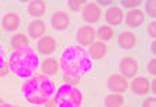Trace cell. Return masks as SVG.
<instances>
[{
    "label": "cell",
    "mask_w": 156,
    "mask_h": 107,
    "mask_svg": "<svg viewBox=\"0 0 156 107\" xmlns=\"http://www.w3.org/2000/svg\"><path fill=\"white\" fill-rule=\"evenodd\" d=\"M59 69L67 80L77 81L93 69V61L85 47L69 46L62 51L59 57Z\"/></svg>",
    "instance_id": "cell-1"
},
{
    "label": "cell",
    "mask_w": 156,
    "mask_h": 107,
    "mask_svg": "<svg viewBox=\"0 0 156 107\" xmlns=\"http://www.w3.org/2000/svg\"><path fill=\"white\" fill-rule=\"evenodd\" d=\"M55 91V83L46 74H33L22 84V94L33 106L48 104Z\"/></svg>",
    "instance_id": "cell-2"
},
{
    "label": "cell",
    "mask_w": 156,
    "mask_h": 107,
    "mask_svg": "<svg viewBox=\"0 0 156 107\" xmlns=\"http://www.w3.org/2000/svg\"><path fill=\"white\" fill-rule=\"evenodd\" d=\"M39 67L37 53L32 47H22L12 51L9 56V69L17 77L29 79L36 73Z\"/></svg>",
    "instance_id": "cell-3"
},
{
    "label": "cell",
    "mask_w": 156,
    "mask_h": 107,
    "mask_svg": "<svg viewBox=\"0 0 156 107\" xmlns=\"http://www.w3.org/2000/svg\"><path fill=\"white\" fill-rule=\"evenodd\" d=\"M53 96H55L56 107H82L83 103L82 90L70 83L62 84Z\"/></svg>",
    "instance_id": "cell-4"
},
{
    "label": "cell",
    "mask_w": 156,
    "mask_h": 107,
    "mask_svg": "<svg viewBox=\"0 0 156 107\" xmlns=\"http://www.w3.org/2000/svg\"><path fill=\"white\" fill-rule=\"evenodd\" d=\"M83 20L86 23H89L92 26V23L99 22L102 17V9L100 6H98L96 2H86V5L83 6V12H82Z\"/></svg>",
    "instance_id": "cell-5"
},
{
    "label": "cell",
    "mask_w": 156,
    "mask_h": 107,
    "mask_svg": "<svg viewBox=\"0 0 156 107\" xmlns=\"http://www.w3.org/2000/svg\"><path fill=\"white\" fill-rule=\"evenodd\" d=\"M119 69L125 79H133L139 73V61L133 57H123L120 60Z\"/></svg>",
    "instance_id": "cell-6"
},
{
    "label": "cell",
    "mask_w": 156,
    "mask_h": 107,
    "mask_svg": "<svg viewBox=\"0 0 156 107\" xmlns=\"http://www.w3.org/2000/svg\"><path fill=\"white\" fill-rule=\"evenodd\" d=\"M76 39L82 47L90 46L92 43L95 42L96 39V30L95 27H92L90 24H85V26H80L77 33H76Z\"/></svg>",
    "instance_id": "cell-7"
},
{
    "label": "cell",
    "mask_w": 156,
    "mask_h": 107,
    "mask_svg": "<svg viewBox=\"0 0 156 107\" xmlns=\"http://www.w3.org/2000/svg\"><path fill=\"white\" fill-rule=\"evenodd\" d=\"M50 24L55 30H59V32H63V30H67L69 26H70V16L67 12H63V10H59V12H55L50 19Z\"/></svg>",
    "instance_id": "cell-8"
},
{
    "label": "cell",
    "mask_w": 156,
    "mask_h": 107,
    "mask_svg": "<svg viewBox=\"0 0 156 107\" xmlns=\"http://www.w3.org/2000/svg\"><path fill=\"white\" fill-rule=\"evenodd\" d=\"M108 87L112 93L122 94L129 88L128 79H125L122 74H112L108 80Z\"/></svg>",
    "instance_id": "cell-9"
},
{
    "label": "cell",
    "mask_w": 156,
    "mask_h": 107,
    "mask_svg": "<svg viewBox=\"0 0 156 107\" xmlns=\"http://www.w3.org/2000/svg\"><path fill=\"white\" fill-rule=\"evenodd\" d=\"M56 39L50 34H44L37 40V50L42 53L43 56H50L56 50Z\"/></svg>",
    "instance_id": "cell-10"
},
{
    "label": "cell",
    "mask_w": 156,
    "mask_h": 107,
    "mask_svg": "<svg viewBox=\"0 0 156 107\" xmlns=\"http://www.w3.org/2000/svg\"><path fill=\"white\" fill-rule=\"evenodd\" d=\"M130 88L137 96H146L151 91V81L145 76H137V77H133L132 83H130Z\"/></svg>",
    "instance_id": "cell-11"
},
{
    "label": "cell",
    "mask_w": 156,
    "mask_h": 107,
    "mask_svg": "<svg viewBox=\"0 0 156 107\" xmlns=\"http://www.w3.org/2000/svg\"><path fill=\"white\" fill-rule=\"evenodd\" d=\"M20 23H22V19L16 12H7L2 19V27L6 32H16L20 27Z\"/></svg>",
    "instance_id": "cell-12"
},
{
    "label": "cell",
    "mask_w": 156,
    "mask_h": 107,
    "mask_svg": "<svg viewBox=\"0 0 156 107\" xmlns=\"http://www.w3.org/2000/svg\"><path fill=\"white\" fill-rule=\"evenodd\" d=\"M105 19L108 22L109 26H119V24L123 23V19H125V14H123V10L118 6H112L106 10L105 13Z\"/></svg>",
    "instance_id": "cell-13"
},
{
    "label": "cell",
    "mask_w": 156,
    "mask_h": 107,
    "mask_svg": "<svg viewBox=\"0 0 156 107\" xmlns=\"http://www.w3.org/2000/svg\"><path fill=\"white\" fill-rule=\"evenodd\" d=\"M118 43H119V46L122 47V49H125V50H132L137 44V37L135 33L129 32V30H125V32H122L119 34Z\"/></svg>",
    "instance_id": "cell-14"
},
{
    "label": "cell",
    "mask_w": 156,
    "mask_h": 107,
    "mask_svg": "<svg viewBox=\"0 0 156 107\" xmlns=\"http://www.w3.org/2000/svg\"><path fill=\"white\" fill-rule=\"evenodd\" d=\"M87 53H89V56L92 57V59L99 60V59H103V57L106 56V53H108V46H106V43L98 40V42H93L89 46Z\"/></svg>",
    "instance_id": "cell-15"
},
{
    "label": "cell",
    "mask_w": 156,
    "mask_h": 107,
    "mask_svg": "<svg viewBox=\"0 0 156 107\" xmlns=\"http://www.w3.org/2000/svg\"><path fill=\"white\" fill-rule=\"evenodd\" d=\"M46 33V23L40 19H34L29 24V36L32 39H40Z\"/></svg>",
    "instance_id": "cell-16"
},
{
    "label": "cell",
    "mask_w": 156,
    "mask_h": 107,
    "mask_svg": "<svg viewBox=\"0 0 156 107\" xmlns=\"http://www.w3.org/2000/svg\"><path fill=\"white\" fill-rule=\"evenodd\" d=\"M145 22V14L142 10L139 9H132L126 14V23L129 27H140Z\"/></svg>",
    "instance_id": "cell-17"
},
{
    "label": "cell",
    "mask_w": 156,
    "mask_h": 107,
    "mask_svg": "<svg viewBox=\"0 0 156 107\" xmlns=\"http://www.w3.org/2000/svg\"><path fill=\"white\" fill-rule=\"evenodd\" d=\"M46 10H48V3L43 2V0H33L27 6L29 14L33 16V17H42L43 14L46 13Z\"/></svg>",
    "instance_id": "cell-18"
},
{
    "label": "cell",
    "mask_w": 156,
    "mask_h": 107,
    "mask_svg": "<svg viewBox=\"0 0 156 107\" xmlns=\"http://www.w3.org/2000/svg\"><path fill=\"white\" fill-rule=\"evenodd\" d=\"M40 69H42L43 74H46V76L56 74L57 70H59V60H57V59H53V57L44 59L42 66H40Z\"/></svg>",
    "instance_id": "cell-19"
},
{
    "label": "cell",
    "mask_w": 156,
    "mask_h": 107,
    "mask_svg": "<svg viewBox=\"0 0 156 107\" xmlns=\"http://www.w3.org/2000/svg\"><path fill=\"white\" fill-rule=\"evenodd\" d=\"M125 104V98L122 94L110 93L105 97V106L106 107H122Z\"/></svg>",
    "instance_id": "cell-20"
},
{
    "label": "cell",
    "mask_w": 156,
    "mask_h": 107,
    "mask_svg": "<svg viewBox=\"0 0 156 107\" xmlns=\"http://www.w3.org/2000/svg\"><path fill=\"white\" fill-rule=\"evenodd\" d=\"M10 46L13 47L14 50H16V49H22V47H27L29 37L26 34H23V33H17V34L12 36V39H10Z\"/></svg>",
    "instance_id": "cell-21"
},
{
    "label": "cell",
    "mask_w": 156,
    "mask_h": 107,
    "mask_svg": "<svg viewBox=\"0 0 156 107\" xmlns=\"http://www.w3.org/2000/svg\"><path fill=\"white\" fill-rule=\"evenodd\" d=\"M113 29L110 27V26H102V27H99V30H96V36H98V39H100V42H109L110 39L113 37Z\"/></svg>",
    "instance_id": "cell-22"
},
{
    "label": "cell",
    "mask_w": 156,
    "mask_h": 107,
    "mask_svg": "<svg viewBox=\"0 0 156 107\" xmlns=\"http://www.w3.org/2000/svg\"><path fill=\"white\" fill-rule=\"evenodd\" d=\"M85 5H86L85 0H69V2H67V6H69L72 10H75V12H79L80 9H83Z\"/></svg>",
    "instance_id": "cell-23"
},
{
    "label": "cell",
    "mask_w": 156,
    "mask_h": 107,
    "mask_svg": "<svg viewBox=\"0 0 156 107\" xmlns=\"http://www.w3.org/2000/svg\"><path fill=\"white\" fill-rule=\"evenodd\" d=\"M145 6H146V12L147 14L151 16L152 19H155L156 16V2H153V0H151V2H146L145 3Z\"/></svg>",
    "instance_id": "cell-24"
},
{
    "label": "cell",
    "mask_w": 156,
    "mask_h": 107,
    "mask_svg": "<svg viewBox=\"0 0 156 107\" xmlns=\"http://www.w3.org/2000/svg\"><path fill=\"white\" fill-rule=\"evenodd\" d=\"M139 5H140L139 0H123L122 2V6L126 7V9H135V7H137Z\"/></svg>",
    "instance_id": "cell-25"
},
{
    "label": "cell",
    "mask_w": 156,
    "mask_h": 107,
    "mask_svg": "<svg viewBox=\"0 0 156 107\" xmlns=\"http://www.w3.org/2000/svg\"><path fill=\"white\" fill-rule=\"evenodd\" d=\"M5 63H6V50L3 47V44L0 43V69L5 67Z\"/></svg>",
    "instance_id": "cell-26"
},
{
    "label": "cell",
    "mask_w": 156,
    "mask_h": 107,
    "mask_svg": "<svg viewBox=\"0 0 156 107\" xmlns=\"http://www.w3.org/2000/svg\"><path fill=\"white\" fill-rule=\"evenodd\" d=\"M147 70H149V73L152 76L156 74V59H151L149 63H147Z\"/></svg>",
    "instance_id": "cell-27"
},
{
    "label": "cell",
    "mask_w": 156,
    "mask_h": 107,
    "mask_svg": "<svg viewBox=\"0 0 156 107\" xmlns=\"http://www.w3.org/2000/svg\"><path fill=\"white\" fill-rule=\"evenodd\" d=\"M147 33H149V36H151V37H153V39L156 37V22L155 20L151 22V24L147 26Z\"/></svg>",
    "instance_id": "cell-28"
},
{
    "label": "cell",
    "mask_w": 156,
    "mask_h": 107,
    "mask_svg": "<svg viewBox=\"0 0 156 107\" xmlns=\"http://www.w3.org/2000/svg\"><path fill=\"white\" fill-rule=\"evenodd\" d=\"M142 107H156V98L152 96V97H147L145 102H143Z\"/></svg>",
    "instance_id": "cell-29"
},
{
    "label": "cell",
    "mask_w": 156,
    "mask_h": 107,
    "mask_svg": "<svg viewBox=\"0 0 156 107\" xmlns=\"http://www.w3.org/2000/svg\"><path fill=\"white\" fill-rule=\"evenodd\" d=\"M98 3V6H103V7H106V6H109V5H113V2H108V0H99V2H96Z\"/></svg>",
    "instance_id": "cell-30"
},
{
    "label": "cell",
    "mask_w": 156,
    "mask_h": 107,
    "mask_svg": "<svg viewBox=\"0 0 156 107\" xmlns=\"http://www.w3.org/2000/svg\"><path fill=\"white\" fill-rule=\"evenodd\" d=\"M151 53L153 54V56H156V43H155V40H153L152 44H151Z\"/></svg>",
    "instance_id": "cell-31"
},
{
    "label": "cell",
    "mask_w": 156,
    "mask_h": 107,
    "mask_svg": "<svg viewBox=\"0 0 156 107\" xmlns=\"http://www.w3.org/2000/svg\"><path fill=\"white\" fill-rule=\"evenodd\" d=\"M0 107H14V106H10V104H0Z\"/></svg>",
    "instance_id": "cell-32"
},
{
    "label": "cell",
    "mask_w": 156,
    "mask_h": 107,
    "mask_svg": "<svg viewBox=\"0 0 156 107\" xmlns=\"http://www.w3.org/2000/svg\"><path fill=\"white\" fill-rule=\"evenodd\" d=\"M122 107H130V106H122Z\"/></svg>",
    "instance_id": "cell-33"
}]
</instances>
